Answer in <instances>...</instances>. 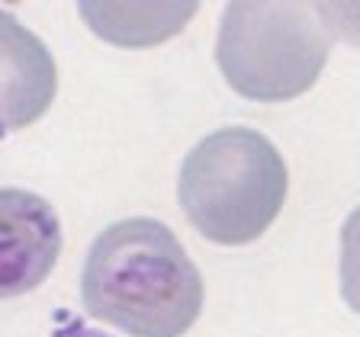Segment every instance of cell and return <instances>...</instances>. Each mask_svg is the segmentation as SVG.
<instances>
[{
	"label": "cell",
	"instance_id": "1",
	"mask_svg": "<svg viewBox=\"0 0 360 337\" xmlns=\"http://www.w3.org/2000/svg\"><path fill=\"white\" fill-rule=\"evenodd\" d=\"M81 299L129 337H184L200 318L202 277L165 222L122 218L90 244Z\"/></svg>",
	"mask_w": 360,
	"mask_h": 337
},
{
	"label": "cell",
	"instance_id": "2",
	"mask_svg": "<svg viewBox=\"0 0 360 337\" xmlns=\"http://www.w3.org/2000/svg\"><path fill=\"white\" fill-rule=\"evenodd\" d=\"M286 161L248 126L210 132L193 145L177 180L180 209L216 244H248L267 232L286 199Z\"/></svg>",
	"mask_w": 360,
	"mask_h": 337
},
{
	"label": "cell",
	"instance_id": "3",
	"mask_svg": "<svg viewBox=\"0 0 360 337\" xmlns=\"http://www.w3.org/2000/svg\"><path fill=\"white\" fill-rule=\"evenodd\" d=\"M328 29L306 4H229L216 61L225 81L257 103L302 97L328 61Z\"/></svg>",
	"mask_w": 360,
	"mask_h": 337
},
{
	"label": "cell",
	"instance_id": "4",
	"mask_svg": "<svg viewBox=\"0 0 360 337\" xmlns=\"http://www.w3.org/2000/svg\"><path fill=\"white\" fill-rule=\"evenodd\" d=\"M61 254V218L30 190H0V299L39 289Z\"/></svg>",
	"mask_w": 360,
	"mask_h": 337
},
{
	"label": "cell",
	"instance_id": "5",
	"mask_svg": "<svg viewBox=\"0 0 360 337\" xmlns=\"http://www.w3.org/2000/svg\"><path fill=\"white\" fill-rule=\"evenodd\" d=\"M58 93L52 52L10 10H0V138L42 119Z\"/></svg>",
	"mask_w": 360,
	"mask_h": 337
},
{
	"label": "cell",
	"instance_id": "6",
	"mask_svg": "<svg viewBox=\"0 0 360 337\" xmlns=\"http://www.w3.org/2000/svg\"><path fill=\"white\" fill-rule=\"evenodd\" d=\"M196 4H81V16L100 39L116 45H155L177 36Z\"/></svg>",
	"mask_w": 360,
	"mask_h": 337
},
{
	"label": "cell",
	"instance_id": "7",
	"mask_svg": "<svg viewBox=\"0 0 360 337\" xmlns=\"http://www.w3.org/2000/svg\"><path fill=\"white\" fill-rule=\"evenodd\" d=\"M341 296L360 315V206L341 228Z\"/></svg>",
	"mask_w": 360,
	"mask_h": 337
}]
</instances>
